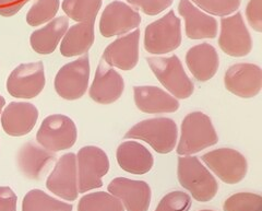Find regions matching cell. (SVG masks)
Segmentation results:
<instances>
[{"label": "cell", "instance_id": "d6986e66", "mask_svg": "<svg viewBox=\"0 0 262 211\" xmlns=\"http://www.w3.org/2000/svg\"><path fill=\"white\" fill-rule=\"evenodd\" d=\"M134 96L137 109L146 114L175 113L180 107L176 97L154 86L134 87Z\"/></svg>", "mask_w": 262, "mask_h": 211}, {"label": "cell", "instance_id": "ac0fdd59", "mask_svg": "<svg viewBox=\"0 0 262 211\" xmlns=\"http://www.w3.org/2000/svg\"><path fill=\"white\" fill-rule=\"evenodd\" d=\"M38 115V110L32 103L11 102L2 115L4 132L12 137L26 136L34 128Z\"/></svg>", "mask_w": 262, "mask_h": 211}, {"label": "cell", "instance_id": "83f0119b", "mask_svg": "<svg viewBox=\"0 0 262 211\" xmlns=\"http://www.w3.org/2000/svg\"><path fill=\"white\" fill-rule=\"evenodd\" d=\"M78 211H125L121 201L105 192L84 195L79 201Z\"/></svg>", "mask_w": 262, "mask_h": 211}, {"label": "cell", "instance_id": "e575fe53", "mask_svg": "<svg viewBox=\"0 0 262 211\" xmlns=\"http://www.w3.org/2000/svg\"><path fill=\"white\" fill-rule=\"evenodd\" d=\"M16 195L10 187H0V211H16Z\"/></svg>", "mask_w": 262, "mask_h": 211}, {"label": "cell", "instance_id": "484cf974", "mask_svg": "<svg viewBox=\"0 0 262 211\" xmlns=\"http://www.w3.org/2000/svg\"><path fill=\"white\" fill-rule=\"evenodd\" d=\"M73 206L53 198L40 189L30 191L23 198L22 211H72Z\"/></svg>", "mask_w": 262, "mask_h": 211}, {"label": "cell", "instance_id": "74e56055", "mask_svg": "<svg viewBox=\"0 0 262 211\" xmlns=\"http://www.w3.org/2000/svg\"><path fill=\"white\" fill-rule=\"evenodd\" d=\"M200 211H213V210H200Z\"/></svg>", "mask_w": 262, "mask_h": 211}, {"label": "cell", "instance_id": "8992f818", "mask_svg": "<svg viewBox=\"0 0 262 211\" xmlns=\"http://www.w3.org/2000/svg\"><path fill=\"white\" fill-rule=\"evenodd\" d=\"M78 191L84 194L102 187V178L110 171L107 154L95 145H85L77 154Z\"/></svg>", "mask_w": 262, "mask_h": 211}, {"label": "cell", "instance_id": "6da1fadb", "mask_svg": "<svg viewBox=\"0 0 262 211\" xmlns=\"http://www.w3.org/2000/svg\"><path fill=\"white\" fill-rule=\"evenodd\" d=\"M177 176L180 185L189 192L196 201H210L217 194L219 184L215 177L196 157H179Z\"/></svg>", "mask_w": 262, "mask_h": 211}, {"label": "cell", "instance_id": "f1b7e54d", "mask_svg": "<svg viewBox=\"0 0 262 211\" xmlns=\"http://www.w3.org/2000/svg\"><path fill=\"white\" fill-rule=\"evenodd\" d=\"M59 0H34L27 14V22L31 27H38L52 21L59 10Z\"/></svg>", "mask_w": 262, "mask_h": 211}, {"label": "cell", "instance_id": "277c9868", "mask_svg": "<svg viewBox=\"0 0 262 211\" xmlns=\"http://www.w3.org/2000/svg\"><path fill=\"white\" fill-rule=\"evenodd\" d=\"M147 64L161 85L176 99H188L194 91V85L188 77L177 55L170 57H147Z\"/></svg>", "mask_w": 262, "mask_h": 211}, {"label": "cell", "instance_id": "603a6c76", "mask_svg": "<svg viewBox=\"0 0 262 211\" xmlns=\"http://www.w3.org/2000/svg\"><path fill=\"white\" fill-rule=\"evenodd\" d=\"M118 165L124 171L142 175L150 172L154 165V158L150 150L137 141H125L119 144L116 152Z\"/></svg>", "mask_w": 262, "mask_h": 211}, {"label": "cell", "instance_id": "52a82bcc", "mask_svg": "<svg viewBox=\"0 0 262 211\" xmlns=\"http://www.w3.org/2000/svg\"><path fill=\"white\" fill-rule=\"evenodd\" d=\"M78 138V129L70 117L62 114L47 116L36 134V141L43 148L59 152L68 150L75 145Z\"/></svg>", "mask_w": 262, "mask_h": 211}, {"label": "cell", "instance_id": "7a4b0ae2", "mask_svg": "<svg viewBox=\"0 0 262 211\" xmlns=\"http://www.w3.org/2000/svg\"><path fill=\"white\" fill-rule=\"evenodd\" d=\"M217 141L219 137L211 118L202 112H192L183 120L176 152L179 156H192Z\"/></svg>", "mask_w": 262, "mask_h": 211}, {"label": "cell", "instance_id": "4316f807", "mask_svg": "<svg viewBox=\"0 0 262 211\" xmlns=\"http://www.w3.org/2000/svg\"><path fill=\"white\" fill-rule=\"evenodd\" d=\"M102 3V0H63L62 10L73 21L94 23Z\"/></svg>", "mask_w": 262, "mask_h": 211}, {"label": "cell", "instance_id": "2e32d148", "mask_svg": "<svg viewBox=\"0 0 262 211\" xmlns=\"http://www.w3.org/2000/svg\"><path fill=\"white\" fill-rule=\"evenodd\" d=\"M124 91V78L102 59L90 88V97L98 104H112L120 99Z\"/></svg>", "mask_w": 262, "mask_h": 211}, {"label": "cell", "instance_id": "8fae6325", "mask_svg": "<svg viewBox=\"0 0 262 211\" xmlns=\"http://www.w3.org/2000/svg\"><path fill=\"white\" fill-rule=\"evenodd\" d=\"M219 46L232 57H245L252 50V39L241 12L221 20Z\"/></svg>", "mask_w": 262, "mask_h": 211}, {"label": "cell", "instance_id": "5bb4252c", "mask_svg": "<svg viewBox=\"0 0 262 211\" xmlns=\"http://www.w3.org/2000/svg\"><path fill=\"white\" fill-rule=\"evenodd\" d=\"M141 23L138 11L125 3L113 2L106 6L100 20V32L104 37L124 35Z\"/></svg>", "mask_w": 262, "mask_h": 211}, {"label": "cell", "instance_id": "8d00e7d4", "mask_svg": "<svg viewBox=\"0 0 262 211\" xmlns=\"http://www.w3.org/2000/svg\"><path fill=\"white\" fill-rule=\"evenodd\" d=\"M5 105H6L5 97L0 95V115H2V112H3V109H4Z\"/></svg>", "mask_w": 262, "mask_h": 211}, {"label": "cell", "instance_id": "cb8c5ba5", "mask_svg": "<svg viewBox=\"0 0 262 211\" xmlns=\"http://www.w3.org/2000/svg\"><path fill=\"white\" fill-rule=\"evenodd\" d=\"M68 28L69 19L67 17H59L49 21L44 28L36 30L31 34L30 43L32 50L40 55L53 54Z\"/></svg>", "mask_w": 262, "mask_h": 211}, {"label": "cell", "instance_id": "4dcf8cb0", "mask_svg": "<svg viewBox=\"0 0 262 211\" xmlns=\"http://www.w3.org/2000/svg\"><path fill=\"white\" fill-rule=\"evenodd\" d=\"M201 10L216 15V17H228L238 10L241 0H191Z\"/></svg>", "mask_w": 262, "mask_h": 211}, {"label": "cell", "instance_id": "3957f363", "mask_svg": "<svg viewBox=\"0 0 262 211\" xmlns=\"http://www.w3.org/2000/svg\"><path fill=\"white\" fill-rule=\"evenodd\" d=\"M178 128L175 120L167 117L150 118L131 127L125 135V139H138L149 143L153 150L167 154L176 147Z\"/></svg>", "mask_w": 262, "mask_h": 211}, {"label": "cell", "instance_id": "d6a6232c", "mask_svg": "<svg viewBox=\"0 0 262 211\" xmlns=\"http://www.w3.org/2000/svg\"><path fill=\"white\" fill-rule=\"evenodd\" d=\"M127 2L147 15L160 14L173 4V0H127Z\"/></svg>", "mask_w": 262, "mask_h": 211}, {"label": "cell", "instance_id": "836d02e7", "mask_svg": "<svg viewBox=\"0 0 262 211\" xmlns=\"http://www.w3.org/2000/svg\"><path fill=\"white\" fill-rule=\"evenodd\" d=\"M246 17L253 30L259 33L262 32V0H250L246 9Z\"/></svg>", "mask_w": 262, "mask_h": 211}, {"label": "cell", "instance_id": "d590c367", "mask_svg": "<svg viewBox=\"0 0 262 211\" xmlns=\"http://www.w3.org/2000/svg\"><path fill=\"white\" fill-rule=\"evenodd\" d=\"M30 0H0V15L12 17L18 13Z\"/></svg>", "mask_w": 262, "mask_h": 211}, {"label": "cell", "instance_id": "7402d4cb", "mask_svg": "<svg viewBox=\"0 0 262 211\" xmlns=\"http://www.w3.org/2000/svg\"><path fill=\"white\" fill-rule=\"evenodd\" d=\"M55 160L54 152L43 148L42 145L39 147L33 141L23 144L16 158L20 171L31 180H38Z\"/></svg>", "mask_w": 262, "mask_h": 211}, {"label": "cell", "instance_id": "4fadbf2b", "mask_svg": "<svg viewBox=\"0 0 262 211\" xmlns=\"http://www.w3.org/2000/svg\"><path fill=\"white\" fill-rule=\"evenodd\" d=\"M224 85L231 93L242 99H251L257 96L262 89V70L255 64L233 65L225 72Z\"/></svg>", "mask_w": 262, "mask_h": 211}, {"label": "cell", "instance_id": "30bf717a", "mask_svg": "<svg viewBox=\"0 0 262 211\" xmlns=\"http://www.w3.org/2000/svg\"><path fill=\"white\" fill-rule=\"evenodd\" d=\"M46 85L45 68L42 61L21 64L14 68L7 80V91L16 99H34Z\"/></svg>", "mask_w": 262, "mask_h": 211}, {"label": "cell", "instance_id": "7c38bea8", "mask_svg": "<svg viewBox=\"0 0 262 211\" xmlns=\"http://www.w3.org/2000/svg\"><path fill=\"white\" fill-rule=\"evenodd\" d=\"M46 187L67 201H75L78 198V170L75 153H66L59 158L47 178Z\"/></svg>", "mask_w": 262, "mask_h": 211}, {"label": "cell", "instance_id": "f546056e", "mask_svg": "<svg viewBox=\"0 0 262 211\" xmlns=\"http://www.w3.org/2000/svg\"><path fill=\"white\" fill-rule=\"evenodd\" d=\"M224 211H262V197L252 193H238L228 197L224 205Z\"/></svg>", "mask_w": 262, "mask_h": 211}, {"label": "cell", "instance_id": "9c48e42d", "mask_svg": "<svg viewBox=\"0 0 262 211\" xmlns=\"http://www.w3.org/2000/svg\"><path fill=\"white\" fill-rule=\"evenodd\" d=\"M201 160L221 181L226 184L242 182L248 171V162L234 149L221 148L203 154Z\"/></svg>", "mask_w": 262, "mask_h": 211}, {"label": "cell", "instance_id": "d4e9b609", "mask_svg": "<svg viewBox=\"0 0 262 211\" xmlns=\"http://www.w3.org/2000/svg\"><path fill=\"white\" fill-rule=\"evenodd\" d=\"M94 23L82 22L72 26L62 37L60 54L64 57H75L86 54L94 43Z\"/></svg>", "mask_w": 262, "mask_h": 211}, {"label": "cell", "instance_id": "44dd1931", "mask_svg": "<svg viewBox=\"0 0 262 211\" xmlns=\"http://www.w3.org/2000/svg\"><path fill=\"white\" fill-rule=\"evenodd\" d=\"M186 65L196 80L206 82L215 76L220 67L219 54L209 43L195 45L187 52Z\"/></svg>", "mask_w": 262, "mask_h": 211}, {"label": "cell", "instance_id": "1f68e13d", "mask_svg": "<svg viewBox=\"0 0 262 211\" xmlns=\"http://www.w3.org/2000/svg\"><path fill=\"white\" fill-rule=\"evenodd\" d=\"M191 198L184 192H171L164 196L155 211H189Z\"/></svg>", "mask_w": 262, "mask_h": 211}, {"label": "cell", "instance_id": "e0dca14e", "mask_svg": "<svg viewBox=\"0 0 262 211\" xmlns=\"http://www.w3.org/2000/svg\"><path fill=\"white\" fill-rule=\"evenodd\" d=\"M139 43H140V30L120 36L105 48L102 59L111 67L120 70L134 69L139 61Z\"/></svg>", "mask_w": 262, "mask_h": 211}, {"label": "cell", "instance_id": "ffe728a7", "mask_svg": "<svg viewBox=\"0 0 262 211\" xmlns=\"http://www.w3.org/2000/svg\"><path fill=\"white\" fill-rule=\"evenodd\" d=\"M178 12L185 19L188 38H214L217 35V21L211 15L202 12L189 0H180Z\"/></svg>", "mask_w": 262, "mask_h": 211}, {"label": "cell", "instance_id": "5b68a950", "mask_svg": "<svg viewBox=\"0 0 262 211\" xmlns=\"http://www.w3.org/2000/svg\"><path fill=\"white\" fill-rule=\"evenodd\" d=\"M182 44V22L171 10L150 23L144 32V48L152 55L174 52Z\"/></svg>", "mask_w": 262, "mask_h": 211}, {"label": "cell", "instance_id": "9a60e30c", "mask_svg": "<svg viewBox=\"0 0 262 211\" xmlns=\"http://www.w3.org/2000/svg\"><path fill=\"white\" fill-rule=\"evenodd\" d=\"M108 192L118 198L127 211H147L151 204V187L143 181L116 177L107 186Z\"/></svg>", "mask_w": 262, "mask_h": 211}, {"label": "cell", "instance_id": "ba28073f", "mask_svg": "<svg viewBox=\"0 0 262 211\" xmlns=\"http://www.w3.org/2000/svg\"><path fill=\"white\" fill-rule=\"evenodd\" d=\"M90 58L84 55L77 60L66 64L55 77V90L67 101L81 99L89 88Z\"/></svg>", "mask_w": 262, "mask_h": 211}]
</instances>
